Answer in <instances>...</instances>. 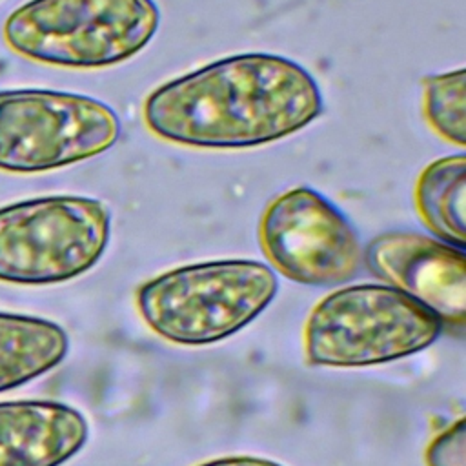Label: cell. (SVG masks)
Returning <instances> with one entry per match:
<instances>
[{
    "mask_svg": "<svg viewBox=\"0 0 466 466\" xmlns=\"http://www.w3.org/2000/svg\"><path fill=\"white\" fill-rule=\"evenodd\" d=\"M322 113L317 80L268 53L224 56L173 78L144 102L147 129L171 144L242 149L289 137Z\"/></svg>",
    "mask_w": 466,
    "mask_h": 466,
    "instance_id": "1",
    "label": "cell"
},
{
    "mask_svg": "<svg viewBox=\"0 0 466 466\" xmlns=\"http://www.w3.org/2000/svg\"><path fill=\"white\" fill-rule=\"evenodd\" d=\"M275 271L257 260H206L164 271L135 293L144 324L178 346L224 340L255 320L275 299Z\"/></svg>",
    "mask_w": 466,
    "mask_h": 466,
    "instance_id": "2",
    "label": "cell"
},
{
    "mask_svg": "<svg viewBox=\"0 0 466 466\" xmlns=\"http://www.w3.org/2000/svg\"><path fill=\"white\" fill-rule=\"evenodd\" d=\"M158 24L153 0H27L5 18L2 36L33 62L100 69L140 53Z\"/></svg>",
    "mask_w": 466,
    "mask_h": 466,
    "instance_id": "3",
    "label": "cell"
},
{
    "mask_svg": "<svg viewBox=\"0 0 466 466\" xmlns=\"http://www.w3.org/2000/svg\"><path fill=\"white\" fill-rule=\"evenodd\" d=\"M442 322L388 284H355L331 291L308 315L304 353L311 366L364 368L430 348Z\"/></svg>",
    "mask_w": 466,
    "mask_h": 466,
    "instance_id": "4",
    "label": "cell"
},
{
    "mask_svg": "<svg viewBox=\"0 0 466 466\" xmlns=\"http://www.w3.org/2000/svg\"><path fill=\"white\" fill-rule=\"evenodd\" d=\"M111 213L102 200L51 195L0 208V282L58 284L104 255Z\"/></svg>",
    "mask_w": 466,
    "mask_h": 466,
    "instance_id": "5",
    "label": "cell"
},
{
    "mask_svg": "<svg viewBox=\"0 0 466 466\" xmlns=\"http://www.w3.org/2000/svg\"><path fill=\"white\" fill-rule=\"evenodd\" d=\"M107 104L67 91H0V171L31 175L100 155L120 137Z\"/></svg>",
    "mask_w": 466,
    "mask_h": 466,
    "instance_id": "6",
    "label": "cell"
},
{
    "mask_svg": "<svg viewBox=\"0 0 466 466\" xmlns=\"http://www.w3.org/2000/svg\"><path fill=\"white\" fill-rule=\"evenodd\" d=\"M258 242L271 266L308 286H339L362 268V244L344 217L319 191L299 186L269 202Z\"/></svg>",
    "mask_w": 466,
    "mask_h": 466,
    "instance_id": "7",
    "label": "cell"
},
{
    "mask_svg": "<svg viewBox=\"0 0 466 466\" xmlns=\"http://www.w3.org/2000/svg\"><path fill=\"white\" fill-rule=\"evenodd\" d=\"M362 262L379 280L422 304L441 322L464 324V249L415 231H386L366 244Z\"/></svg>",
    "mask_w": 466,
    "mask_h": 466,
    "instance_id": "8",
    "label": "cell"
},
{
    "mask_svg": "<svg viewBox=\"0 0 466 466\" xmlns=\"http://www.w3.org/2000/svg\"><path fill=\"white\" fill-rule=\"evenodd\" d=\"M89 426L56 400L0 402V466H60L86 444Z\"/></svg>",
    "mask_w": 466,
    "mask_h": 466,
    "instance_id": "9",
    "label": "cell"
},
{
    "mask_svg": "<svg viewBox=\"0 0 466 466\" xmlns=\"http://www.w3.org/2000/svg\"><path fill=\"white\" fill-rule=\"evenodd\" d=\"M67 348V333L56 322L0 311V393L58 366Z\"/></svg>",
    "mask_w": 466,
    "mask_h": 466,
    "instance_id": "10",
    "label": "cell"
},
{
    "mask_svg": "<svg viewBox=\"0 0 466 466\" xmlns=\"http://www.w3.org/2000/svg\"><path fill=\"white\" fill-rule=\"evenodd\" d=\"M415 209L426 228L442 242L466 246V155H450L428 164L415 182Z\"/></svg>",
    "mask_w": 466,
    "mask_h": 466,
    "instance_id": "11",
    "label": "cell"
},
{
    "mask_svg": "<svg viewBox=\"0 0 466 466\" xmlns=\"http://www.w3.org/2000/svg\"><path fill=\"white\" fill-rule=\"evenodd\" d=\"M422 113L428 126L446 142L466 144V71H448L422 78Z\"/></svg>",
    "mask_w": 466,
    "mask_h": 466,
    "instance_id": "12",
    "label": "cell"
},
{
    "mask_svg": "<svg viewBox=\"0 0 466 466\" xmlns=\"http://www.w3.org/2000/svg\"><path fill=\"white\" fill-rule=\"evenodd\" d=\"M426 466H466V422L455 420L431 439L424 451Z\"/></svg>",
    "mask_w": 466,
    "mask_h": 466,
    "instance_id": "13",
    "label": "cell"
},
{
    "mask_svg": "<svg viewBox=\"0 0 466 466\" xmlns=\"http://www.w3.org/2000/svg\"><path fill=\"white\" fill-rule=\"evenodd\" d=\"M197 466H282V464H279L275 461H269V459L240 455V457L213 459V461H208V462H202V464H197Z\"/></svg>",
    "mask_w": 466,
    "mask_h": 466,
    "instance_id": "14",
    "label": "cell"
}]
</instances>
